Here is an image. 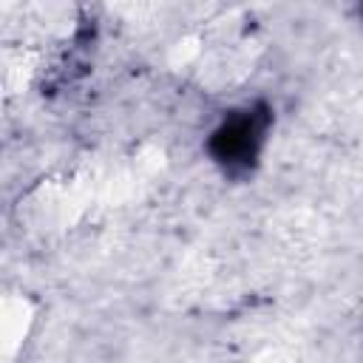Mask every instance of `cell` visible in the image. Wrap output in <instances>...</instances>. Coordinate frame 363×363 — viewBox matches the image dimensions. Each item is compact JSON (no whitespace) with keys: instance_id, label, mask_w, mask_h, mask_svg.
<instances>
[{"instance_id":"6da1fadb","label":"cell","mask_w":363,"mask_h":363,"mask_svg":"<svg viewBox=\"0 0 363 363\" xmlns=\"http://www.w3.org/2000/svg\"><path fill=\"white\" fill-rule=\"evenodd\" d=\"M264 125L267 116L247 111L238 116H230L227 122H221L210 139V153L221 162V164H250L261 147V136H264Z\"/></svg>"}]
</instances>
